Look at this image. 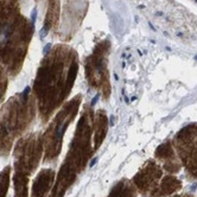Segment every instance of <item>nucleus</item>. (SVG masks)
<instances>
[{
    "label": "nucleus",
    "instance_id": "1",
    "mask_svg": "<svg viewBox=\"0 0 197 197\" xmlns=\"http://www.w3.org/2000/svg\"><path fill=\"white\" fill-rule=\"evenodd\" d=\"M108 45L107 40L100 43L94 52L87 59L86 71L88 83L94 89L101 93L105 98L109 96V75H108Z\"/></svg>",
    "mask_w": 197,
    "mask_h": 197
}]
</instances>
